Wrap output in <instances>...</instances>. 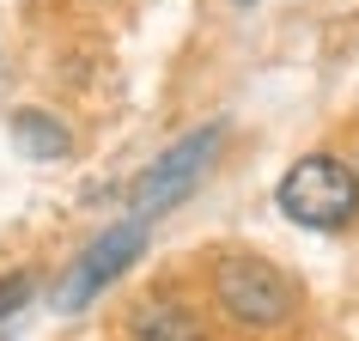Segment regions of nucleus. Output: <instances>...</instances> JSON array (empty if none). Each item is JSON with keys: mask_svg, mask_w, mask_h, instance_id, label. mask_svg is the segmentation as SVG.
Masks as SVG:
<instances>
[{"mask_svg": "<svg viewBox=\"0 0 359 341\" xmlns=\"http://www.w3.org/2000/svg\"><path fill=\"white\" fill-rule=\"evenodd\" d=\"M13 147L25 159H37V165H49V159H67L74 152V128L55 110H13Z\"/></svg>", "mask_w": 359, "mask_h": 341, "instance_id": "nucleus-6", "label": "nucleus"}, {"mask_svg": "<svg viewBox=\"0 0 359 341\" xmlns=\"http://www.w3.org/2000/svg\"><path fill=\"white\" fill-rule=\"evenodd\" d=\"M213 311L244 335H274L299 317V286L262 256H219L213 262Z\"/></svg>", "mask_w": 359, "mask_h": 341, "instance_id": "nucleus-1", "label": "nucleus"}, {"mask_svg": "<svg viewBox=\"0 0 359 341\" xmlns=\"http://www.w3.org/2000/svg\"><path fill=\"white\" fill-rule=\"evenodd\" d=\"M219 152H226V122H201V128H189L183 140H170V147L128 183V213H140V220L170 213L183 195H195L208 183V170L219 165Z\"/></svg>", "mask_w": 359, "mask_h": 341, "instance_id": "nucleus-3", "label": "nucleus"}, {"mask_svg": "<svg viewBox=\"0 0 359 341\" xmlns=\"http://www.w3.org/2000/svg\"><path fill=\"white\" fill-rule=\"evenodd\" d=\"M274 208L304 232H347L359 220V170L335 152H304L286 165Z\"/></svg>", "mask_w": 359, "mask_h": 341, "instance_id": "nucleus-2", "label": "nucleus"}, {"mask_svg": "<svg viewBox=\"0 0 359 341\" xmlns=\"http://www.w3.org/2000/svg\"><path fill=\"white\" fill-rule=\"evenodd\" d=\"M152 244V220H140V213H122V220H110V226L97 232L92 244L79 250L74 262L61 268L55 293H49V305H55V317H79L86 305L104 293V286L122 274V268L140 262V250Z\"/></svg>", "mask_w": 359, "mask_h": 341, "instance_id": "nucleus-4", "label": "nucleus"}, {"mask_svg": "<svg viewBox=\"0 0 359 341\" xmlns=\"http://www.w3.org/2000/svg\"><path fill=\"white\" fill-rule=\"evenodd\" d=\"M122 329H128V341H208V323L183 299H140Z\"/></svg>", "mask_w": 359, "mask_h": 341, "instance_id": "nucleus-5", "label": "nucleus"}, {"mask_svg": "<svg viewBox=\"0 0 359 341\" xmlns=\"http://www.w3.org/2000/svg\"><path fill=\"white\" fill-rule=\"evenodd\" d=\"M353 170H359V165H353Z\"/></svg>", "mask_w": 359, "mask_h": 341, "instance_id": "nucleus-9", "label": "nucleus"}, {"mask_svg": "<svg viewBox=\"0 0 359 341\" xmlns=\"http://www.w3.org/2000/svg\"><path fill=\"white\" fill-rule=\"evenodd\" d=\"M231 6H256V0H231Z\"/></svg>", "mask_w": 359, "mask_h": 341, "instance_id": "nucleus-8", "label": "nucleus"}, {"mask_svg": "<svg viewBox=\"0 0 359 341\" xmlns=\"http://www.w3.org/2000/svg\"><path fill=\"white\" fill-rule=\"evenodd\" d=\"M37 293V268H6L0 274V323H13Z\"/></svg>", "mask_w": 359, "mask_h": 341, "instance_id": "nucleus-7", "label": "nucleus"}]
</instances>
